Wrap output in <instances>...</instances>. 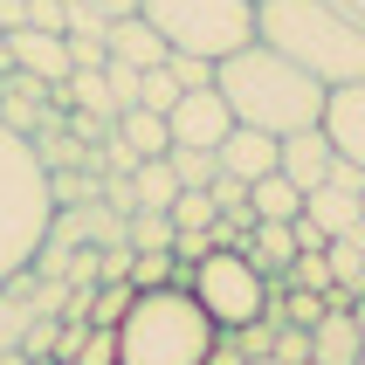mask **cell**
Instances as JSON below:
<instances>
[{"label":"cell","mask_w":365,"mask_h":365,"mask_svg":"<svg viewBox=\"0 0 365 365\" xmlns=\"http://www.w3.org/2000/svg\"><path fill=\"white\" fill-rule=\"evenodd\" d=\"M283 180H297L310 193V186H324L331 173H338V145L324 138V124H310V131H289L283 138V165H276Z\"/></svg>","instance_id":"7c38bea8"},{"label":"cell","mask_w":365,"mask_h":365,"mask_svg":"<svg viewBox=\"0 0 365 365\" xmlns=\"http://www.w3.org/2000/svg\"><path fill=\"white\" fill-rule=\"evenodd\" d=\"M131 276H118V283H97V297H90V324H103V331H118V317L131 310Z\"/></svg>","instance_id":"7402d4cb"},{"label":"cell","mask_w":365,"mask_h":365,"mask_svg":"<svg viewBox=\"0 0 365 365\" xmlns=\"http://www.w3.org/2000/svg\"><path fill=\"white\" fill-rule=\"evenodd\" d=\"M331 7H338V14H351V21L365 28V0H331Z\"/></svg>","instance_id":"4dcf8cb0"},{"label":"cell","mask_w":365,"mask_h":365,"mask_svg":"<svg viewBox=\"0 0 365 365\" xmlns=\"http://www.w3.org/2000/svg\"><path fill=\"white\" fill-rule=\"evenodd\" d=\"M165 283H186V262L173 248H131V289H165Z\"/></svg>","instance_id":"d6986e66"},{"label":"cell","mask_w":365,"mask_h":365,"mask_svg":"<svg viewBox=\"0 0 365 365\" xmlns=\"http://www.w3.org/2000/svg\"><path fill=\"white\" fill-rule=\"evenodd\" d=\"M165 69L180 76V90H200V83H214V62H200V56H165Z\"/></svg>","instance_id":"f1b7e54d"},{"label":"cell","mask_w":365,"mask_h":365,"mask_svg":"<svg viewBox=\"0 0 365 365\" xmlns=\"http://www.w3.org/2000/svg\"><path fill=\"white\" fill-rule=\"evenodd\" d=\"M118 145L131 159H165V152H173V124H165L159 110L131 103V110H118Z\"/></svg>","instance_id":"2e32d148"},{"label":"cell","mask_w":365,"mask_h":365,"mask_svg":"<svg viewBox=\"0 0 365 365\" xmlns=\"http://www.w3.org/2000/svg\"><path fill=\"white\" fill-rule=\"evenodd\" d=\"M69 365H118V331L90 324V331H83V345L69 351Z\"/></svg>","instance_id":"d4e9b609"},{"label":"cell","mask_w":365,"mask_h":365,"mask_svg":"<svg viewBox=\"0 0 365 365\" xmlns=\"http://www.w3.org/2000/svg\"><path fill=\"white\" fill-rule=\"evenodd\" d=\"M359 365H365V359H359Z\"/></svg>","instance_id":"836d02e7"},{"label":"cell","mask_w":365,"mask_h":365,"mask_svg":"<svg viewBox=\"0 0 365 365\" xmlns=\"http://www.w3.org/2000/svg\"><path fill=\"white\" fill-rule=\"evenodd\" d=\"M255 41H269L283 62H297L324 90L365 83V28L338 14L331 0H255Z\"/></svg>","instance_id":"7a4b0ae2"},{"label":"cell","mask_w":365,"mask_h":365,"mask_svg":"<svg viewBox=\"0 0 365 365\" xmlns=\"http://www.w3.org/2000/svg\"><path fill=\"white\" fill-rule=\"evenodd\" d=\"M351 317H359V331H365V289H359V297H351Z\"/></svg>","instance_id":"1f68e13d"},{"label":"cell","mask_w":365,"mask_h":365,"mask_svg":"<svg viewBox=\"0 0 365 365\" xmlns=\"http://www.w3.org/2000/svg\"><path fill=\"white\" fill-rule=\"evenodd\" d=\"M7 69H21V76H35V83H69V35H48V28H7Z\"/></svg>","instance_id":"9c48e42d"},{"label":"cell","mask_w":365,"mask_h":365,"mask_svg":"<svg viewBox=\"0 0 365 365\" xmlns=\"http://www.w3.org/2000/svg\"><path fill=\"white\" fill-rule=\"evenodd\" d=\"M359 200H365V193H359Z\"/></svg>","instance_id":"d6a6232c"},{"label":"cell","mask_w":365,"mask_h":365,"mask_svg":"<svg viewBox=\"0 0 365 365\" xmlns=\"http://www.w3.org/2000/svg\"><path fill=\"white\" fill-rule=\"evenodd\" d=\"M124 242L131 248H173V214H131V227H124Z\"/></svg>","instance_id":"cb8c5ba5"},{"label":"cell","mask_w":365,"mask_h":365,"mask_svg":"<svg viewBox=\"0 0 365 365\" xmlns=\"http://www.w3.org/2000/svg\"><path fill=\"white\" fill-rule=\"evenodd\" d=\"M28 28H48V35H69V0H28Z\"/></svg>","instance_id":"484cf974"},{"label":"cell","mask_w":365,"mask_h":365,"mask_svg":"<svg viewBox=\"0 0 365 365\" xmlns=\"http://www.w3.org/2000/svg\"><path fill=\"white\" fill-rule=\"evenodd\" d=\"M103 41H110V56H118V62H131V69H159V62L173 56V48H165V35H159V28H152L145 14H118Z\"/></svg>","instance_id":"5bb4252c"},{"label":"cell","mask_w":365,"mask_h":365,"mask_svg":"<svg viewBox=\"0 0 365 365\" xmlns=\"http://www.w3.org/2000/svg\"><path fill=\"white\" fill-rule=\"evenodd\" d=\"M269 359H283V365H310V331H276V345H269Z\"/></svg>","instance_id":"83f0119b"},{"label":"cell","mask_w":365,"mask_h":365,"mask_svg":"<svg viewBox=\"0 0 365 365\" xmlns=\"http://www.w3.org/2000/svg\"><path fill=\"white\" fill-rule=\"evenodd\" d=\"M248 214L255 221H297L304 214V186L283 180V173H262V180H248Z\"/></svg>","instance_id":"e0dca14e"},{"label":"cell","mask_w":365,"mask_h":365,"mask_svg":"<svg viewBox=\"0 0 365 365\" xmlns=\"http://www.w3.org/2000/svg\"><path fill=\"white\" fill-rule=\"evenodd\" d=\"M165 124H173V145H214L235 131V110H227V97L214 90V83H200V90H180V103L165 110Z\"/></svg>","instance_id":"ba28073f"},{"label":"cell","mask_w":365,"mask_h":365,"mask_svg":"<svg viewBox=\"0 0 365 365\" xmlns=\"http://www.w3.org/2000/svg\"><path fill=\"white\" fill-rule=\"evenodd\" d=\"M359 193H365V173L338 159V173L304 193V221H317V227H324V242H338V235H351V227L365 221V200H359Z\"/></svg>","instance_id":"52a82bcc"},{"label":"cell","mask_w":365,"mask_h":365,"mask_svg":"<svg viewBox=\"0 0 365 365\" xmlns=\"http://www.w3.org/2000/svg\"><path fill=\"white\" fill-rule=\"evenodd\" d=\"M165 165H173V180H180V186H214V173H221V159H214L207 145H173Z\"/></svg>","instance_id":"ffe728a7"},{"label":"cell","mask_w":365,"mask_h":365,"mask_svg":"<svg viewBox=\"0 0 365 365\" xmlns=\"http://www.w3.org/2000/svg\"><path fill=\"white\" fill-rule=\"evenodd\" d=\"M165 214H173V235H193V227H214L221 221V214H214V193H207V186H186L180 200L165 207Z\"/></svg>","instance_id":"44dd1931"},{"label":"cell","mask_w":365,"mask_h":365,"mask_svg":"<svg viewBox=\"0 0 365 365\" xmlns=\"http://www.w3.org/2000/svg\"><path fill=\"white\" fill-rule=\"evenodd\" d=\"M48 227H56V180L28 145V131L0 118V289L41 262Z\"/></svg>","instance_id":"3957f363"},{"label":"cell","mask_w":365,"mask_h":365,"mask_svg":"<svg viewBox=\"0 0 365 365\" xmlns=\"http://www.w3.org/2000/svg\"><path fill=\"white\" fill-rule=\"evenodd\" d=\"M365 359V331L351 317V304H331L310 324V365H359Z\"/></svg>","instance_id":"4fadbf2b"},{"label":"cell","mask_w":365,"mask_h":365,"mask_svg":"<svg viewBox=\"0 0 365 365\" xmlns=\"http://www.w3.org/2000/svg\"><path fill=\"white\" fill-rule=\"evenodd\" d=\"M242 248H248V262L262 269L269 283H283L289 262H297V221H255Z\"/></svg>","instance_id":"9a60e30c"},{"label":"cell","mask_w":365,"mask_h":365,"mask_svg":"<svg viewBox=\"0 0 365 365\" xmlns=\"http://www.w3.org/2000/svg\"><path fill=\"white\" fill-rule=\"evenodd\" d=\"M138 103H145V110H159V118H165V110L180 103V76H173L165 62H159V69H145V76H138Z\"/></svg>","instance_id":"603a6c76"},{"label":"cell","mask_w":365,"mask_h":365,"mask_svg":"<svg viewBox=\"0 0 365 365\" xmlns=\"http://www.w3.org/2000/svg\"><path fill=\"white\" fill-rule=\"evenodd\" d=\"M186 289H193V297H200V310L221 324V338H235V331H248V324H262L269 304H276V283L248 262V248H207L200 262L186 269Z\"/></svg>","instance_id":"8992f818"},{"label":"cell","mask_w":365,"mask_h":365,"mask_svg":"<svg viewBox=\"0 0 365 365\" xmlns=\"http://www.w3.org/2000/svg\"><path fill=\"white\" fill-rule=\"evenodd\" d=\"M138 14L165 35L173 56L221 62L255 41V0H138Z\"/></svg>","instance_id":"5b68a950"},{"label":"cell","mask_w":365,"mask_h":365,"mask_svg":"<svg viewBox=\"0 0 365 365\" xmlns=\"http://www.w3.org/2000/svg\"><path fill=\"white\" fill-rule=\"evenodd\" d=\"M69 7H90V14L118 21V14H138V0H69Z\"/></svg>","instance_id":"f546056e"},{"label":"cell","mask_w":365,"mask_h":365,"mask_svg":"<svg viewBox=\"0 0 365 365\" xmlns=\"http://www.w3.org/2000/svg\"><path fill=\"white\" fill-rule=\"evenodd\" d=\"M317 124H324V138L338 145V159L365 173V83H338L324 97V118Z\"/></svg>","instance_id":"30bf717a"},{"label":"cell","mask_w":365,"mask_h":365,"mask_svg":"<svg viewBox=\"0 0 365 365\" xmlns=\"http://www.w3.org/2000/svg\"><path fill=\"white\" fill-rule=\"evenodd\" d=\"M214 345H221V324L186 283L138 289L118 317V365H214Z\"/></svg>","instance_id":"277c9868"},{"label":"cell","mask_w":365,"mask_h":365,"mask_svg":"<svg viewBox=\"0 0 365 365\" xmlns=\"http://www.w3.org/2000/svg\"><path fill=\"white\" fill-rule=\"evenodd\" d=\"M214 159H221V173H235V180H262V173L283 165V138H269L255 124H235V131L214 145Z\"/></svg>","instance_id":"8fae6325"},{"label":"cell","mask_w":365,"mask_h":365,"mask_svg":"<svg viewBox=\"0 0 365 365\" xmlns=\"http://www.w3.org/2000/svg\"><path fill=\"white\" fill-rule=\"evenodd\" d=\"M69 62H76V69H103V62H110V41L103 35H69Z\"/></svg>","instance_id":"4316f807"},{"label":"cell","mask_w":365,"mask_h":365,"mask_svg":"<svg viewBox=\"0 0 365 365\" xmlns=\"http://www.w3.org/2000/svg\"><path fill=\"white\" fill-rule=\"evenodd\" d=\"M180 193H186V186L173 180L165 159H138V165H131V214H138V207H145V214H165Z\"/></svg>","instance_id":"ac0fdd59"},{"label":"cell","mask_w":365,"mask_h":365,"mask_svg":"<svg viewBox=\"0 0 365 365\" xmlns=\"http://www.w3.org/2000/svg\"><path fill=\"white\" fill-rule=\"evenodd\" d=\"M214 90L227 97L235 124H255L269 138H289V131H310V124L324 118V83L304 76L297 62H283L269 41H248L235 56L214 62Z\"/></svg>","instance_id":"6da1fadb"}]
</instances>
